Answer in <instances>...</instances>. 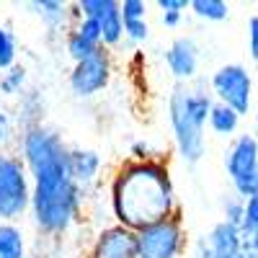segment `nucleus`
<instances>
[{"mask_svg":"<svg viewBox=\"0 0 258 258\" xmlns=\"http://www.w3.org/2000/svg\"><path fill=\"white\" fill-rule=\"evenodd\" d=\"M21 160L31 176V220L39 232H68L83 207V188L70 173V147L54 129L31 124L18 140Z\"/></svg>","mask_w":258,"mask_h":258,"instance_id":"1","label":"nucleus"},{"mask_svg":"<svg viewBox=\"0 0 258 258\" xmlns=\"http://www.w3.org/2000/svg\"><path fill=\"white\" fill-rule=\"evenodd\" d=\"M111 212L116 225L145 230L155 222L176 217V188L163 160H129L111 181Z\"/></svg>","mask_w":258,"mask_h":258,"instance_id":"2","label":"nucleus"},{"mask_svg":"<svg viewBox=\"0 0 258 258\" xmlns=\"http://www.w3.org/2000/svg\"><path fill=\"white\" fill-rule=\"evenodd\" d=\"M214 106V96L191 88V85H173L168 96V121L173 132L176 155L186 165H197L207 153V140H204V126L209 124V114Z\"/></svg>","mask_w":258,"mask_h":258,"instance_id":"3","label":"nucleus"},{"mask_svg":"<svg viewBox=\"0 0 258 258\" xmlns=\"http://www.w3.org/2000/svg\"><path fill=\"white\" fill-rule=\"evenodd\" d=\"M31 212V176L21 155L0 153V222Z\"/></svg>","mask_w":258,"mask_h":258,"instance_id":"4","label":"nucleus"},{"mask_svg":"<svg viewBox=\"0 0 258 258\" xmlns=\"http://www.w3.org/2000/svg\"><path fill=\"white\" fill-rule=\"evenodd\" d=\"M209 91L217 103L230 106L240 116L250 114L253 109V78L240 62H230L214 70L209 78Z\"/></svg>","mask_w":258,"mask_h":258,"instance_id":"5","label":"nucleus"},{"mask_svg":"<svg viewBox=\"0 0 258 258\" xmlns=\"http://www.w3.org/2000/svg\"><path fill=\"white\" fill-rule=\"evenodd\" d=\"M111 75H114L111 52L106 47H101L88 59L73 64V70H70V91L78 98H93L103 88H109Z\"/></svg>","mask_w":258,"mask_h":258,"instance_id":"6","label":"nucleus"},{"mask_svg":"<svg viewBox=\"0 0 258 258\" xmlns=\"http://www.w3.org/2000/svg\"><path fill=\"white\" fill-rule=\"evenodd\" d=\"M140 258H178L183 250V225L181 217H168L137 232Z\"/></svg>","mask_w":258,"mask_h":258,"instance_id":"7","label":"nucleus"},{"mask_svg":"<svg viewBox=\"0 0 258 258\" xmlns=\"http://www.w3.org/2000/svg\"><path fill=\"white\" fill-rule=\"evenodd\" d=\"M80 16L96 18L101 34H103V47H116L124 39V16H121V3L119 0H80L75 3Z\"/></svg>","mask_w":258,"mask_h":258,"instance_id":"8","label":"nucleus"},{"mask_svg":"<svg viewBox=\"0 0 258 258\" xmlns=\"http://www.w3.org/2000/svg\"><path fill=\"white\" fill-rule=\"evenodd\" d=\"M225 170L230 183H240L243 178L258 173V137L255 135H238L225 150Z\"/></svg>","mask_w":258,"mask_h":258,"instance_id":"9","label":"nucleus"},{"mask_svg":"<svg viewBox=\"0 0 258 258\" xmlns=\"http://www.w3.org/2000/svg\"><path fill=\"white\" fill-rule=\"evenodd\" d=\"M91 258H140L137 232L121 225L103 227L93 243Z\"/></svg>","mask_w":258,"mask_h":258,"instance_id":"10","label":"nucleus"},{"mask_svg":"<svg viewBox=\"0 0 258 258\" xmlns=\"http://www.w3.org/2000/svg\"><path fill=\"white\" fill-rule=\"evenodd\" d=\"M165 64H168V73L173 75L178 83L188 85V80L197 78L199 70V47L191 36H176L173 41L168 44L165 49Z\"/></svg>","mask_w":258,"mask_h":258,"instance_id":"11","label":"nucleus"},{"mask_svg":"<svg viewBox=\"0 0 258 258\" xmlns=\"http://www.w3.org/2000/svg\"><path fill=\"white\" fill-rule=\"evenodd\" d=\"M207 243L214 253V258H245L243 253V232L240 227L227 225L225 220H220L207 235Z\"/></svg>","mask_w":258,"mask_h":258,"instance_id":"12","label":"nucleus"},{"mask_svg":"<svg viewBox=\"0 0 258 258\" xmlns=\"http://www.w3.org/2000/svg\"><path fill=\"white\" fill-rule=\"evenodd\" d=\"M70 173L75 183L85 191L91 183L98 181L101 173V155L96 150H85V147H70Z\"/></svg>","mask_w":258,"mask_h":258,"instance_id":"13","label":"nucleus"},{"mask_svg":"<svg viewBox=\"0 0 258 258\" xmlns=\"http://www.w3.org/2000/svg\"><path fill=\"white\" fill-rule=\"evenodd\" d=\"M29 8L41 18L49 31H62L68 26V18H78L80 21V11L78 6H68V3H59V0H31Z\"/></svg>","mask_w":258,"mask_h":258,"instance_id":"14","label":"nucleus"},{"mask_svg":"<svg viewBox=\"0 0 258 258\" xmlns=\"http://www.w3.org/2000/svg\"><path fill=\"white\" fill-rule=\"evenodd\" d=\"M0 258H26V235L16 222H0Z\"/></svg>","mask_w":258,"mask_h":258,"instance_id":"15","label":"nucleus"},{"mask_svg":"<svg viewBox=\"0 0 258 258\" xmlns=\"http://www.w3.org/2000/svg\"><path fill=\"white\" fill-rule=\"evenodd\" d=\"M238 126H240V114L235 109H230V106L214 101L212 114H209V129L217 137H232L238 132Z\"/></svg>","mask_w":258,"mask_h":258,"instance_id":"16","label":"nucleus"},{"mask_svg":"<svg viewBox=\"0 0 258 258\" xmlns=\"http://www.w3.org/2000/svg\"><path fill=\"white\" fill-rule=\"evenodd\" d=\"M191 13L202 21L217 24L230 16V3H225V0H191Z\"/></svg>","mask_w":258,"mask_h":258,"instance_id":"17","label":"nucleus"},{"mask_svg":"<svg viewBox=\"0 0 258 258\" xmlns=\"http://www.w3.org/2000/svg\"><path fill=\"white\" fill-rule=\"evenodd\" d=\"M64 49H68L73 62H83V59H88L91 54H96L101 47L93 44V41H88L85 36H80L75 29H70L68 34H64Z\"/></svg>","mask_w":258,"mask_h":258,"instance_id":"18","label":"nucleus"},{"mask_svg":"<svg viewBox=\"0 0 258 258\" xmlns=\"http://www.w3.org/2000/svg\"><path fill=\"white\" fill-rule=\"evenodd\" d=\"M16 54H18V47H16L13 31L6 24H0V75L16 68Z\"/></svg>","mask_w":258,"mask_h":258,"instance_id":"19","label":"nucleus"},{"mask_svg":"<svg viewBox=\"0 0 258 258\" xmlns=\"http://www.w3.org/2000/svg\"><path fill=\"white\" fill-rule=\"evenodd\" d=\"M26 85V68L16 64V68L6 70L0 75V96H18Z\"/></svg>","mask_w":258,"mask_h":258,"instance_id":"20","label":"nucleus"},{"mask_svg":"<svg viewBox=\"0 0 258 258\" xmlns=\"http://www.w3.org/2000/svg\"><path fill=\"white\" fill-rule=\"evenodd\" d=\"M222 220L227 225L243 227V220H245V199H240V197L225 199V204H222Z\"/></svg>","mask_w":258,"mask_h":258,"instance_id":"21","label":"nucleus"},{"mask_svg":"<svg viewBox=\"0 0 258 258\" xmlns=\"http://www.w3.org/2000/svg\"><path fill=\"white\" fill-rule=\"evenodd\" d=\"M240 232H243V238L258 240V197L245 202V220H243Z\"/></svg>","mask_w":258,"mask_h":258,"instance_id":"22","label":"nucleus"},{"mask_svg":"<svg viewBox=\"0 0 258 258\" xmlns=\"http://www.w3.org/2000/svg\"><path fill=\"white\" fill-rule=\"evenodd\" d=\"M80 36H85L88 41H93V44L103 47V34H101V26H98V21L96 18H88V16H80V21L73 26Z\"/></svg>","mask_w":258,"mask_h":258,"instance_id":"23","label":"nucleus"},{"mask_svg":"<svg viewBox=\"0 0 258 258\" xmlns=\"http://www.w3.org/2000/svg\"><path fill=\"white\" fill-rule=\"evenodd\" d=\"M124 36L132 44H142L150 39V24L147 21H124Z\"/></svg>","mask_w":258,"mask_h":258,"instance_id":"24","label":"nucleus"},{"mask_svg":"<svg viewBox=\"0 0 258 258\" xmlns=\"http://www.w3.org/2000/svg\"><path fill=\"white\" fill-rule=\"evenodd\" d=\"M121 16L124 21H147V3L145 0H124Z\"/></svg>","mask_w":258,"mask_h":258,"instance_id":"25","label":"nucleus"},{"mask_svg":"<svg viewBox=\"0 0 258 258\" xmlns=\"http://www.w3.org/2000/svg\"><path fill=\"white\" fill-rule=\"evenodd\" d=\"M16 137V121L6 106H0V147H6Z\"/></svg>","mask_w":258,"mask_h":258,"instance_id":"26","label":"nucleus"},{"mask_svg":"<svg viewBox=\"0 0 258 258\" xmlns=\"http://www.w3.org/2000/svg\"><path fill=\"white\" fill-rule=\"evenodd\" d=\"M248 54L258 64V16L248 18Z\"/></svg>","mask_w":258,"mask_h":258,"instance_id":"27","label":"nucleus"},{"mask_svg":"<svg viewBox=\"0 0 258 258\" xmlns=\"http://www.w3.org/2000/svg\"><path fill=\"white\" fill-rule=\"evenodd\" d=\"M155 6L160 8V13H183L186 8H191V0H158Z\"/></svg>","mask_w":258,"mask_h":258,"instance_id":"28","label":"nucleus"},{"mask_svg":"<svg viewBox=\"0 0 258 258\" xmlns=\"http://www.w3.org/2000/svg\"><path fill=\"white\" fill-rule=\"evenodd\" d=\"M129 153H132V158H135V160H140V163H145V160H158V158H155V153H153V147H150L147 142H135Z\"/></svg>","mask_w":258,"mask_h":258,"instance_id":"29","label":"nucleus"},{"mask_svg":"<svg viewBox=\"0 0 258 258\" xmlns=\"http://www.w3.org/2000/svg\"><path fill=\"white\" fill-rule=\"evenodd\" d=\"M194 258H214V253H212V248H209L207 238L197 240V245H194Z\"/></svg>","mask_w":258,"mask_h":258,"instance_id":"30","label":"nucleus"},{"mask_svg":"<svg viewBox=\"0 0 258 258\" xmlns=\"http://www.w3.org/2000/svg\"><path fill=\"white\" fill-rule=\"evenodd\" d=\"M181 18H183V13H160V24L165 29H176L181 24Z\"/></svg>","mask_w":258,"mask_h":258,"instance_id":"31","label":"nucleus"},{"mask_svg":"<svg viewBox=\"0 0 258 258\" xmlns=\"http://www.w3.org/2000/svg\"><path fill=\"white\" fill-rule=\"evenodd\" d=\"M255 129H258V109H255Z\"/></svg>","mask_w":258,"mask_h":258,"instance_id":"32","label":"nucleus"}]
</instances>
